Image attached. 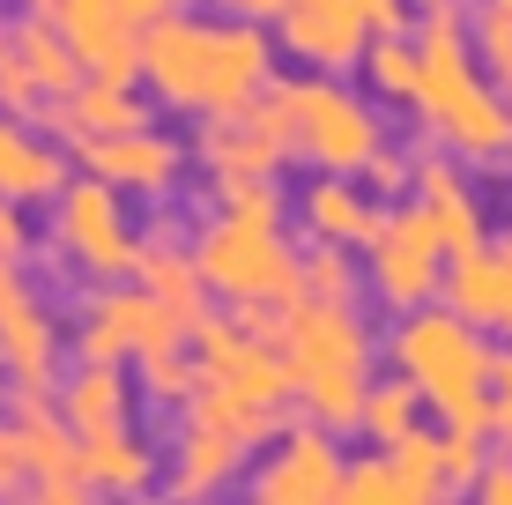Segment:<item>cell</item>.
<instances>
[{
    "label": "cell",
    "mask_w": 512,
    "mask_h": 505,
    "mask_svg": "<svg viewBox=\"0 0 512 505\" xmlns=\"http://www.w3.org/2000/svg\"><path fill=\"white\" fill-rule=\"evenodd\" d=\"M498 8H512V0H498Z\"/></svg>",
    "instance_id": "f6af8a7d"
},
{
    "label": "cell",
    "mask_w": 512,
    "mask_h": 505,
    "mask_svg": "<svg viewBox=\"0 0 512 505\" xmlns=\"http://www.w3.org/2000/svg\"><path fill=\"white\" fill-rule=\"evenodd\" d=\"M386 461H394V476H401V498L409 505H431V498H446V468H438V431H401L394 446H379Z\"/></svg>",
    "instance_id": "484cf974"
},
{
    "label": "cell",
    "mask_w": 512,
    "mask_h": 505,
    "mask_svg": "<svg viewBox=\"0 0 512 505\" xmlns=\"http://www.w3.org/2000/svg\"><path fill=\"white\" fill-rule=\"evenodd\" d=\"M364 15H372V30H401V15H409V0H357Z\"/></svg>",
    "instance_id": "ab89813d"
},
{
    "label": "cell",
    "mask_w": 512,
    "mask_h": 505,
    "mask_svg": "<svg viewBox=\"0 0 512 505\" xmlns=\"http://www.w3.org/2000/svg\"><path fill=\"white\" fill-rule=\"evenodd\" d=\"M334 498H349V505H409V498H401V476H394V461H386V454L342 461V491H334Z\"/></svg>",
    "instance_id": "1f68e13d"
},
{
    "label": "cell",
    "mask_w": 512,
    "mask_h": 505,
    "mask_svg": "<svg viewBox=\"0 0 512 505\" xmlns=\"http://www.w3.org/2000/svg\"><path fill=\"white\" fill-rule=\"evenodd\" d=\"M409 201L431 216L438 246L461 253L483 238V201H475V186L461 179V164L453 156H409Z\"/></svg>",
    "instance_id": "e0dca14e"
},
{
    "label": "cell",
    "mask_w": 512,
    "mask_h": 505,
    "mask_svg": "<svg viewBox=\"0 0 512 505\" xmlns=\"http://www.w3.org/2000/svg\"><path fill=\"white\" fill-rule=\"evenodd\" d=\"M38 112H45L52 142H82V134H119V127H141V119H149V104H141L134 75H97V67H82V82H75V90L45 97Z\"/></svg>",
    "instance_id": "2e32d148"
},
{
    "label": "cell",
    "mask_w": 512,
    "mask_h": 505,
    "mask_svg": "<svg viewBox=\"0 0 512 505\" xmlns=\"http://www.w3.org/2000/svg\"><path fill=\"white\" fill-rule=\"evenodd\" d=\"M438 290L453 298V312H468L475 327H498L512 305V238H475V246L446 253Z\"/></svg>",
    "instance_id": "ac0fdd59"
},
{
    "label": "cell",
    "mask_w": 512,
    "mask_h": 505,
    "mask_svg": "<svg viewBox=\"0 0 512 505\" xmlns=\"http://www.w3.org/2000/svg\"><path fill=\"white\" fill-rule=\"evenodd\" d=\"M364 82L386 97V104H409L416 97V38H401V30H372V45H364Z\"/></svg>",
    "instance_id": "83f0119b"
},
{
    "label": "cell",
    "mask_w": 512,
    "mask_h": 505,
    "mask_svg": "<svg viewBox=\"0 0 512 505\" xmlns=\"http://www.w3.org/2000/svg\"><path fill=\"white\" fill-rule=\"evenodd\" d=\"M23 461H30V483H38L45 505H82L90 498V483H82V461H75V424H67L60 409L45 416H23Z\"/></svg>",
    "instance_id": "44dd1931"
},
{
    "label": "cell",
    "mask_w": 512,
    "mask_h": 505,
    "mask_svg": "<svg viewBox=\"0 0 512 505\" xmlns=\"http://www.w3.org/2000/svg\"><path fill=\"white\" fill-rule=\"evenodd\" d=\"M253 498L260 505H327L342 491V446H334L327 424H282L275 431V461H260L253 476Z\"/></svg>",
    "instance_id": "4fadbf2b"
},
{
    "label": "cell",
    "mask_w": 512,
    "mask_h": 505,
    "mask_svg": "<svg viewBox=\"0 0 512 505\" xmlns=\"http://www.w3.org/2000/svg\"><path fill=\"white\" fill-rule=\"evenodd\" d=\"M45 104V90H38V75H30L23 60L8 52V38H0V112H15V119H30Z\"/></svg>",
    "instance_id": "d590c367"
},
{
    "label": "cell",
    "mask_w": 512,
    "mask_h": 505,
    "mask_svg": "<svg viewBox=\"0 0 512 505\" xmlns=\"http://www.w3.org/2000/svg\"><path fill=\"white\" fill-rule=\"evenodd\" d=\"M171 0H30V15H45L82 67L97 75H134V38L141 23H156Z\"/></svg>",
    "instance_id": "7c38bea8"
},
{
    "label": "cell",
    "mask_w": 512,
    "mask_h": 505,
    "mask_svg": "<svg viewBox=\"0 0 512 505\" xmlns=\"http://www.w3.org/2000/svg\"><path fill=\"white\" fill-rule=\"evenodd\" d=\"M23 253H30V216H23V201L0 194V260H23Z\"/></svg>",
    "instance_id": "74e56055"
},
{
    "label": "cell",
    "mask_w": 512,
    "mask_h": 505,
    "mask_svg": "<svg viewBox=\"0 0 512 505\" xmlns=\"http://www.w3.org/2000/svg\"><path fill=\"white\" fill-rule=\"evenodd\" d=\"M282 364H290V402H305L312 424L357 431L364 387H372V335H364L357 305L334 298H290L282 305Z\"/></svg>",
    "instance_id": "7a4b0ae2"
},
{
    "label": "cell",
    "mask_w": 512,
    "mask_h": 505,
    "mask_svg": "<svg viewBox=\"0 0 512 505\" xmlns=\"http://www.w3.org/2000/svg\"><path fill=\"white\" fill-rule=\"evenodd\" d=\"M193 268L216 298L231 305H253V298H275L290 305L297 298V253L282 246V223H238V216H216L201 238H193Z\"/></svg>",
    "instance_id": "52a82bcc"
},
{
    "label": "cell",
    "mask_w": 512,
    "mask_h": 505,
    "mask_svg": "<svg viewBox=\"0 0 512 505\" xmlns=\"http://www.w3.org/2000/svg\"><path fill=\"white\" fill-rule=\"evenodd\" d=\"M483 461H490V439H483V431H468V424H446V431H438V468H446V491H468Z\"/></svg>",
    "instance_id": "836d02e7"
},
{
    "label": "cell",
    "mask_w": 512,
    "mask_h": 505,
    "mask_svg": "<svg viewBox=\"0 0 512 505\" xmlns=\"http://www.w3.org/2000/svg\"><path fill=\"white\" fill-rule=\"evenodd\" d=\"M193 164L216 186L223 179H275V171L290 164V119H282L275 82L253 90L245 104H231V112H208L201 142H193Z\"/></svg>",
    "instance_id": "9c48e42d"
},
{
    "label": "cell",
    "mask_w": 512,
    "mask_h": 505,
    "mask_svg": "<svg viewBox=\"0 0 512 505\" xmlns=\"http://www.w3.org/2000/svg\"><path fill=\"white\" fill-rule=\"evenodd\" d=\"M134 283L149 290V298H164L179 320L193 327L208 312V283H201V268H193V253H179L171 238H141V260H134Z\"/></svg>",
    "instance_id": "cb8c5ba5"
},
{
    "label": "cell",
    "mask_w": 512,
    "mask_h": 505,
    "mask_svg": "<svg viewBox=\"0 0 512 505\" xmlns=\"http://www.w3.org/2000/svg\"><path fill=\"white\" fill-rule=\"evenodd\" d=\"M30 483V461H23V431L0 424V491H23Z\"/></svg>",
    "instance_id": "f35d334b"
},
{
    "label": "cell",
    "mask_w": 512,
    "mask_h": 505,
    "mask_svg": "<svg viewBox=\"0 0 512 505\" xmlns=\"http://www.w3.org/2000/svg\"><path fill=\"white\" fill-rule=\"evenodd\" d=\"M67 186V156H60V142L52 134H30L23 119H0V194L8 201H52Z\"/></svg>",
    "instance_id": "603a6c76"
},
{
    "label": "cell",
    "mask_w": 512,
    "mask_h": 505,
    "mask_svg": "<svg viewBox=\"0 0 512 505\" xmlns=\"http://www.w3.org/2000/svg\"><path fill=\"white\" fill-rule=\"evenodd\" d=\"M409 112H423V127L461 156V164H505L512 156V112H505V97L490 90V75L475 67L468 30H431V38H416Z\"/></svg>",
    "instance_id": "3957f363"
},
{
    "label": "cell",
    "mask_w": 512,
    "mask_h": 505,
    "mask_svg": "<svg viewBox=\"0 0 512 505\" xmlns=\"http://www.w3.org/2000/svg\"><path fill=\"white\" fill-rule=\"evenodd\" d=\"M52 246L90 283H127L141 260V231L127 223V194L104 179H67L52 194Z\"/></svg>",
    "instance_id": "ba28073f"
},
{
    "label": "cell",
    "mask_w": 512,
    "mask_h": 505,
    "mask_svg": "<svg viewBox=\"0 0 512 505\" xmlns=\"http://www.w3.org/2000/svg\"><path fill=\"white\" fill-rule=\"evenodd\" d=\"M483 439L512 454V350H490V379H483Z\"/></svg>",
    "instance_id": "d6a6232c"
},
{
    "label": "cell",
    "mask_w": 512,
    "mask_h": 505,
    "mask_svg": "<svg viewBox=\"0 0 512 505\" xmlns=\"http://www.w3.org/2000/svg\"><path fill=\"white\" fill-rule=\"evenodd\" d=\"M141 394H149L156 409H186L193 394H201V357H193V342H171V350L141 357Z\"/></svg>",
    "instance_id": "f1b7e54d"
},
{
    "label": "cell",
    "mask_w": 512,
    "mask_h": 505,
    "mask_svg": "<svg viewBox=\"0 0 512 505\" xmlns=\"http://www.w3.org/2000/svg\"><path fill=\"white\" fill-rule=\"evenodd\" d=\"M275 97H282V119H290V156H305L312 171H357L386 142L372 104L342 90L334 75H320V67L305 82H275Z\"/></svg>",
    "instance_id": "8992f818"
},
{
    "label": "cell",
    "mask_w": 512,
    "mask_h": 505,
    "mask_svg": "<svg viewBox=\"0 0 512 505\" xmlns=\"http://www.w3.org/2000/svg\"><path fill=\"white\" fill-rule=\"evenodd\" d=\"M475 498L483 505H512V454H498V446H490V461L475 468V483H468Z\"/></svg>",
    "instance_id": "8d00e7d4"
},
{
    "label": "cell",
    "mask_w": 512,
    "mask_h": 505,
    "mask_svg": "<svg viewBox=\"0 0 512 505\" xmlns=\"http://www.w3.org/2000/svg\"><path fill=\"white\" fill-rule=\"evenodd\" d=\"M275 38H282V52H297L305 67L342 75V67H357L364 45H372V15H364L357 0H282Z\"/></svg>",
    "instance_id": "9a60e30c"
},
{
    "label": "cell",
    "mask_w": 512,
    "mask_h": 505,
    "mask_svg": "<svg viewBox=\"0 0 512 505\" xmlns=\"http://www.w3.org/2000/svg\"><path fill=\"white\" fill-rule=\"evenodd\" d=\"M364 283H372V298L379 305H394V312H409L423 305L438 290V275H446V246H438V231H431V216H423L416 201H386V216H379V231L364 238Z\"/></svg>",
    "instance_id": "30bf717a"
},
{
    "label": "cell",
    "mask_w": 512,
    "mask_h": 505,
    "mask_svg": "<svg viewBox=\"0 0 512 505\" xmlns=\"http://www.w3.org/2000/svg\"><path fill=\"white\" fill-rule=\"evenodd\" d=\"M282 409H260L245 394L201 379V394L179 409V468H171V491L179 498H208L253 461V446H275Z\"/></svg>",
    "instance_id": "5b68a950"
},
{
    "label": "cell",
    "mask_w": 512,
    "mask_h": 505,
    "mask_svg": "<svg viewBox=\"0 0 512 505\" xmlns=\"http://www.w3.org/2000/svg\"><path fill=\"white\" fill-rule=\"evenodd\" d=\"M394 364L401 379H416L423 409H438L446 424H468L483 431V379H490V342L475 335L468 312H438L431 298L401 312L394 327Z\"/></svg>",
    "instance_id": "277c9868"
},
{
    "label": "cell",
    "mask_w": 512,
    "mask_h": 505,
    "mask_svg": "<svg viewBox=\"0 0 512 505\" xmlns=\"http://www.w3.org/2000/svg\"><path fill=\"white\" fill-rule=\"evenodd\" d=\"M505 112H512V82H505Z\"/></svg>",
    "instance_id": "b9f144b4"
},
{
    "label": "cell",
    "mask_w": 512,
    "mask_h": 505,
    "mask_svg": "<svg viewBox=\"0 0 512 505\" xmlns=\"http://www.w3.org/2000/svg\"><path fill=\"white\" fill-rule=\"evenodd\" d=\"M223 8L245 15V23H275V15H282V0H223Z\"/></svg>",
    "instance_id": "60d3db41"
},
{
    "label": "cell",
    "mask_w": 512,
    "mask_h": 505,
    "mask_svg": "<svg viewBox=\"0 0 512 505\" xmlns=\"http://www.w3.org/2000/svg\"><path fill=\"white\" fill-rule=\"evenodd\" d=\"M171 342H186V320L164 298H149L141 283L134 290L104 283L97 298L82 305V320H75V350L82 357H112V364H141V357L171 350Z\"/></svg>",
    "instance_id": "8fae6325"
},
{
    "label": "cell",
    "mask_w": 512,
    "mask_h": 505,
    "mask_svg": "<svg viewBox=\"0 0 512 505\" xmlns=\"http://www.w3.org/2000/svg\"><path fill=\"white\" fill-rule=\"evenodd\" d=\"M423 424V394H416V379H386V387H364V409H357V431L372 446H394L401 431H416Z\"/></svg>",
    "instance_id": "4316f807"
},
{
    "label": "cell",
    "mask_w": 512,
    "mask_h": 505,
    "mask_svg": "<svg viewBox=\"0 0 512 505\" xmlns=\"http://www.w3.org/2000/svg\"><path fill=\"white\" fill-rule=\"evenodd\" d=\"M0 38H8V23H0Z\"/></svg>",
    "instance_id": "ee69618b"
},
{
    "label": "cell",
    "mask_w": 512,
    "mask_h": 505,
    "mask_svg": "<svg viewBox=\"0 0 512 505\" xmlns=\"http://www.w3.org/2000/svg\"><path fill=\"white\" fill-rule=\"evenodd\" d=\"M297 216H305V231L327 238V246H364V238L379 231L386 201L364 194L357 171H320V179L305 186V201H297Z\"/></svg>",
    "instance_id": "d6986e66"
},
{
    "label": "cell",
    "mask_w": 512,
    "mask_h": 505,
    "mask_svg": "<svg viewBox=\"0 0 512 505\" xmlns=\"http://www.w3.org/2000/svg\"><path fill=\"white\" fill-rule=\"evenodd\" d=\"M134 75L149 82L156 97L171 104V112H231L245 104L253 90H268L275 82V38L260 23H201V15H156V23H141L134 38Z\"/></svg>",
    "instance_id": "6da1fadb"
},
{
    "label": "cell",
    "mask_w": 512,
    "mask_h": 505,
    "mask_svg": "<svg viewBox=\"0 0 512 505\" xmlns=\"http://www.w3.org/2000/svg\"><path fill=\"white\" fill-rule=\"evenodd\" d=\"M357 283L364 275L349 268L342 246H327V238H312V253L297 260V298H334V305H357Z\"/></svg>",
    "instance_id": "f546056e"
},
{
    "label": "cell",
    "mask_w": 512,
    "mask_h": 505,
    "mask_svg": "<svg viewBox=\"0 0 512 505\" xmlns=\"http://www.w3.org/2000/svg\"><path fill=\"white\" fill-rule=\"evenodd\" d=\"M82 171L104 186H119V194H171L186 171V149L171 142V134H156L149 119L141 127H119V134H82L75 142Z\"/></svg>",
    "instance_id": "5bb4252c"
},
{
    "label": "cell",
    "mask_w": 512,
    "mask_h": 505,
    "mask_svg": "<svg viewBox=\"0 0 512 505\" xmlns=\"http://www.w3.org/2000/svg\"><path fill=\"white\" fill-rule=\"evenodd\" d=\"M498 327H512V305H505V320H498Z\"/></svg>",
    "instance_id": "7bdbcfd3"
},
{
    "label": "cell",
    "mask_w": 512,
    "mask_h": 505,
    "mask_svg": "<svg viewBox=\"0 0 512 505\" xmlns=\"http://www.w3.org/2000/svg\"><path fill=\"white\" fill-rule=\"evenodd\" d=\"M8 52L30 67V75H38V90H45V97H60V90H75V82H82V60H75V45H67L60 30L45 23V15H23V23L8 30Z\"/></svg>",
    "instance_id": "d4e9b609"
},
{
    "label": "cell",
    "mask_w": 512,
    "mask_h": 505,
    "mask_svg": "<svg viewBox=\"0 0 512 505\" xmlns=\"http://www.w3.org/2000/svg\"><path fill=\"white\" fill-rule=\"evenodd\" d=\"M75 461L82 483L104 498H134L156 483V446L134 439V424H104V431H75Z\"/></svg>",
    "instance_id": "ffe728a7"
},
{
    "label": "cell",
    "mask_w": 512,
    "mask_h": 505,
    "mask_svg": "<svg viewBox=\"0 0 512 505\" xmlns=\"http://www.w3.org/2000/svg\"><path fill=\"white\" fill-rule=\"evenodd\" d=\"M357 186H364L372 201H401V194H409V156H401L394 142H379V149L357 164Z\"/></svg>",
    "instance_id": "e575fe53"
},
{
    "label": "cell",
    "mask_w": 512,
    "mask_h": 505,
    "mask_svg": "<svg viewBox=\"0 0 512 505\" xmlns=\"http://www.w3.org/2000/svg\"><path fill=\"white\" fill-rule=\"evenodd\" d=\"M52 409H60L75 431L127 424V416H134V379H127V364H112V357H82V364H75V379H60V387H52Z\"/></svg>",
    "instance_id": "7402d4cb"
},
{
    "label": "cell",
    "mask_w": 512,
    "mask_h": 505,
    "mask_svg": "<svg viewBox=\"0 0 512 505\" xmlns=\"http://www.w3.org/2000/svg\"><path fill=\"white\" fill-rule=\"evenodd\" d=\"M468 38H475V52H483L490 82H512V8L475 0V8H468Z\"/></svg>",
    "instance_id": "4dcf8cb0"
}]
</instances>
